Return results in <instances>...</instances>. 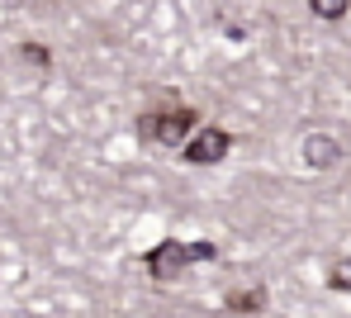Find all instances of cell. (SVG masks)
I'll return each mask as SVG.
<instances>
[{
	"mask_svg": "<svg viewBox=\"0 0 351 318\" xmlns=\"http://www.w3.org/2000/svg\"><path fill=\"white\" fill-rule=\"evenodd\" d=\"M204 256H214V247H204V243H199V247H185V243H171V238H167V243H157V247L147 252V271L162 276V280H171V276H180L185 261H204Z\"/></svg>",
	"mask_w": 351,
	"mask_h": 318,
	"instance_id": "obj_1",
	"label": "cell"
},
{
	"mask_svg": "<svg viewBox=\"0 0 351 318\" xmlns=\"http://www.w3.org/2000/svg\"><path fill=\"white\" fill-rule=\"evenodd\" d=\"M190 128H195V114H190V110H171V114H147L138 133H143L147 143H180Z\"/></svg>",
	"mask_w": 351,
	"mask_h": 318,
	"instance_id": "obj_2",
	"label": "cell"
},
{
	"mask_svg": "<svg viewBox=\"0 0 351 318\" xmlns=\"http://www.w3.org/2000/svg\"><path fill=\"white\" fill-rule=\"evenodd\" d=\"M228 147H233V138H228L223 128H199V133L190 138V147H185V162H195V167H214V162L228 157Z\"/></svg>",
	"mask_w": 351,
	"mask_h": 318,
	"instance_id": "obj_3",
	"label": "cell"
},
{
	"mask_svg": "<svg viewBox=\"0 0 351 318\" xmlns=\"http://www.w3.org/2000/svg\"><path fill=\"white\" fill-rule=\"evenodd\" d=\"M304 162L323 171V167L342 162V143H337V138H328V133H308V138H304Z\"/></svg>",
	"mask_w": 351,
	"mask_h": 318,
	"instance_id": "obj_4",
	"label": "cell"
},
{
	"mask_svg": "<svg viewBox=\"0 0 351 318\" xmlns=\"http://www.w3.org/2000/svg\"><path fill=\"white\" fill-rule=\"evenodd\" d=\"M308 10H313L318 19H342L351 10V0H308Z\"/></svg>",
	"mask_w": 351,
	"mask_h": 318,
	"instance_id": "obj_5",
	"label": "cell"
},
{
	"mask_svg": "<svg viewBox=\"0 0 351 318\" xmlns=\"http://www.w3.org/2000/svg\"><path fill=\"white\" fill-rule=\"evenodd\" d=\"M328 285H332V290H351V256H347V261H337V266L328 271Z\"/></svg>",
	"mask_w": 351,
	"mask_h": 318,
	"instance_id": "obj_6",
	"label": "cell"
},
{
	"mask_svg": "<svg viewBox=\"0 0 351 318\" xmlns=\"http://www.w3.org/2000/svg\"><path fill=\"white\" fill-rule=\"evenodd\" d=\"M228 309H261V290H252V295H237V299H228Z\"/></svg>",
	"mask_w": 351,
	"mask_h": 318,
	"instance_id": "obj_7",
	"label": "cell"
},
{
	"mask_svg": "<svg viewBox=\"0 0 351 318\" xmlns=\"http://www.w3.org/2000/svg\"><path fill=\"white\" fill-rule=\"evenodd\" d=\"M24 58H29V62H43V66H48V53H43L38 43H24Z\"/></svg>",
	"mask_w": 351,
	"mask_h": 318,
	"instance_id": "obj_8",
	"label": "cell"
}]
</instances>
